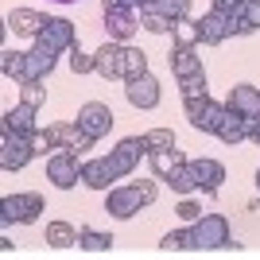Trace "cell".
Here are the masks:
<instances>
[{"label": "cell", "mask_w": 260, "mask_h": 260, "mask_svg": "<svg viewBox=\"0 0 260 260\" xmlns=\"http://www.w3.org/2000/svg\"><path fill=\"white\" fill-rule=\"evenodd\" d=\"M155 183H117V186H109L105 190V214L120 217V221H128V217H136L144 206H152L155 202Z\"/></svg>", "instance_id": "cell-1"}, {"label": "cell", "mask_w": 260, "mask_h": 260, "mask_svg": "<svg viewBox=\"0 0 260 260\" xmlns=\"http://www.w3.org/2000/svg\"><path fill=\"white\" fill-rule=\"evenodd\" d=\"M186 249L194 252H210V249H229V217L225 214H202L198 221H186Z\"/></svg>", "instance_id": "cell-2"}, {"label": "cell", "mask_w": 260, "mask_h": 260, "mask_svg": "<svg viewBox=\"0 0 260 260\" xmlns=\"http://www.w3.org/2000/svg\"><path fill=\"white\" fill-rule=\"evenodd\" d=\"M101 12H105V31L109 39L117 43H132V35L140 31V12L120 4V0H101Z\"/></svg>", "instance_id": "cell-3"}, {"label": "cell", "mask_w": 260, "mask_h": 260, "mask_svg": "<svg viewBox=\"0 0 260 260\" xmlns=\"http://www.w3.org/2000/svg\"><path fill=\"white\" fill-rule=\"evenodd\" d=\"M39 214H43V194H39V190L0 198V221H4V225H16V221H20V225H31Z\"/></svg>", "instance_id": "cell-4"}, {"label": "cell", "mask_w": 260, "mask_h": 260, "mask_svg": "<svg viewBox=\"0 0 260 260\" xmlns=\"http://www.w3.org/2000/svg\"><path fill=\"white\" fill-rule=\"evenodd\" d=\"M47 179H51L58 190H74V186L82 183V159H78V152L54 148V152L47 155Z\"/></svg>", "instance_id": "cell-5"}, {"label": "cell", "mask_w": 260, "mask_h": 260, "mask_svg": "<svg viewBox=\"0 0 260 260\" xmlns=\"http://www.w3.org/2000/svg\"><path fill=\"white\" fill-rule=\"evenodd\" d=\"M35 43L51 47V51H58V54H70L78 47V27L66 20V16H47L43 31L35 35Z\"/></svg>", "instance_id": "cell-6"}, {"label": "cell", "mask_w": 260, "mask_h": 260, "mask_svg": "<svg viewBox=\"0 0 260 260\" xmlns=\"http://www.w3.org/2000/svg\"><path fill=\"white\" fill-rule=\"evenodd\" d=\"M35 148H31V136L23 132H0V167L4 171H23L31 163Z\"/></svg>", "instance_id": "cell-7"}, {"label": "cell", "mask_w": 260, "mask_h": 260, "mask_svg": "<svg viewBox=\"0 0 260 260\" xmlns=\"http://www.w3.org/2000/svg\"><path fill=\"white\" fill-rule=\"evenodd\" d=\"M113 124H117V117H113V109H109L105 101H86V105L78 109V128L86 132L89 140L109 136V132H113Z\"/></svg>", "instance_id": "cell-8"}, {"label": "cell", "mask_w": 260, "mask_h": 260, "mask_svg": "<svg viewBox=\"0 0 260 260\" xmlns=\"http://www.w3.org/2000/svg\"><path fill=\"white\" fill-rule=\"evenodd\" d=\"M93 74H101L105 82H124V43L117 39H105V43L93 51Z\"/></svg>", "instance_id": "cell-9"}, {"label": "cell", "mask_w": 260, "mask_h": 260, "mask_svg": "<svg viewBox=\"0 0 260 260\" xmlns=\"http://www.w3.org/2000/svg\"><path fill=\"white\" fill-rule=\"evenodd\" d=\"M148 155V144H144V136H124V140L109 152V163L117 167V175L120 179H128L136 167H140V159Z\"/></svg>", "instance_id": "cell-10"}, {"label": "cell", "mask_w": 260, "mask_h": 260, "mask_svg": "<svg viewBox=\"0 0 260 260\" xmlns=\"http://www.w3.org/2000/svg\"><path fill=\"white\" fill-rule=\"evenodd\" d=\"M124 98H128L132 109H155L159 105V78H155L152 70L128 78V82H124Z\"/></svg>", "instance_id": "cell-11"}, {"label": "cell", "mask_w": 260, "mask_h": 260, "mask_svg": "<svg viewBox=\"0 0 260 260\" xmlns=\"http://www.w3.org/2000/svg\"><path fill=\"white\" fill-rule=\"evenodd\" d=\"M198 31H202V43H206V47H217V43H225V39L237 35V31H233V20L221 16V12H214V8L198 20Z\"/></svg>", "instance_id": "cell-12"}, {"label": "cell", "mask_w": 260, "mask_h": 260, "mask_svg": "<svg viewBox=\"0 0 260 260\" xmlns=\"http://www.w3.org/2000/svg\"><path fill=\"white\" fill-rule=\"evenodd\" d=\"M117 179L120 175H117V167L109 163V155L82 163V186H89V190H109V183H117Z\"/></svg>", "instance_id": "cell-13"}, {"label": "cell", "mask_w": 260, "mask_h": 260, "mask_svg": "<svg viewBox=\"0 0 260 260\" xmlns=\"http://www.w3.org/2000/svg\"><path fill=\"white\" fill-rule=\"evenodd\" d=\"M54 66H58V51L35 43L31 51H27V82H47Z\"/></svg>", "instance_id": "cell-14"}, {"label": "cell", "mask_w": 260, "mask_h": 260, "mask_svg": "<svg viewBox=\"0 0 260 260\" xmlns=\"http://www.w3.org/2000/svg\"><path fill=\"white\" fill-rule=\"evenodd\" d=\"M51 140H54V148H70V152H86L89 144V136L82 128H78V120H62V124H51Z\"/></svg>", "instance_id": "cell-15"}, {"label": "cell", "mask_w": 260, "mask_h": 260, "mask_svg": "<svg viewBox=\"0 0 260 260\" xmlns=\"http://www.w3.org/2000/svg\"><path fill=\"white\" fill-rule=\"evenodd\" d=\"M35 113H39L35 105L20 101L16 109H8V113H4V120H0V132H23V136H31V132L39 128V120H35Z\"/></svg>", "instance_id": "cell-16"}, {"label": "cell", "mask_w": 260, "mask_h": 260, "mask_svg": "<svg viewBox=\"0 0 260 260\" xmlns=\"http://www.w3.org/2000/svg\"><path fill=\"white\" fill-rule=\"evenodd\" d=\"M4 23H8V31H16V35H31V39H35V35L43 31L47 16H43V12H35V8H12Z\"/></svg>", "instance_id": "cell-17"}, {"label": "cell", "mask_w": 260, "mask_h": 260, "mask_svg": "<svg viewBox=\"0 0 260 260\" xmlns=\"http://www.w3.org/2000/svg\"><path fill=\"white\" fill-rule=\"evenodd\" d=\"M167 62H171V74H175V78L206 74V70H202V58H198V51H194V47H171Z\"/></svg>", "instance_id": "cell-18"}, {"label": "cell", "mask_w": 260, "mask_h": 260, "mask_svg": "<svg viewBox=\"0 0 260 260\" xmlns=\"http://www.w3.org/2000/svg\"><path fill=\"white\" fill-rule=\"evenodd\" d=\"M229 109H237V113H245V117H260V89L249 86V82H241V86L229 89Z\"/></svg>", "instance_id": "cell-19"}, {"label": "cell", "mask_w": 260, "mask_h": 260, "mask_svg": "<svg viewBox=\"0 0 260 260\" xmlns=\"http://www.w3.org/2000/svg\"><path fill=\"white\" fill-rule=\"evenodd\" d=\"M249 120L245 113H237V109H229L225 120H221V128H217V140L221 144H241V140H249Z\"/></svg>", "instance_id": "cell-20"}, {"label": "cell", "mask_w": 260, "mask_h": 260, "mask_svg": "<svg viewBox=\"0 0 260 260\" xmlns=\"http://www.w3.org/2000/svg\"><path fill=\"white\" fill-rule=\"evenodd\" d=\"M148 159H152V171L159 175V179H171L179 167H183V152H175V148H155V152H148Z\"/></svg>", "instance_id": "cell-21"}, {"label": "cell", "mask_w": 260, "mask_h": 260, "mask_svg": "<svg viewBox=\"0 0 260 260\" xmlns=\"http://www.w3.org/2000/svg\"><path fill=\"white\" fill-rule=\"evenodd\" d=\"M190 163H194L198 179H202V190H206V194H217V186L225 183V167L217 159H190Z\"/></svg>", "instance_id": "cell-22"}, {"label": "cell", "mask_w": 260, "mask_h": 260, "mask_svg": "<svg viewBox=\"0 0 260 260\" xmlns=\"http://www.w3.org/2000/svg\"><path fill=\"white\" fill-rule=\"evenodd\" d=\"M167 183H171L175 194H183V198H186V194H194V190H202V179H198V171H194V163H190V159H186L183 167H179V171L167 179Z\"/></svg>", "instance_id": "cell-23"}, {"label": "cell", "mask_w": 260, "mask_h": 260, "mask_svg": "<svg viewBox=\"0 0 260 260\" xmlns=\"http://www.w3.org/2000/svg\"><path fill=\"white\" fill-rule=\"evenodd\" d=\"M140 27H144V31H152V35H171L175 20H171V16H163L155 4H148V8H140Z\"/></svg>", "instance_id": "cell-24"}, {"label": "cell", "mask_w": 260, "mask_h": 260, "mask_svg": "<svg viewBox=\"0 0 260 260\" xmlns=\"http://www.w3.org/2000/svg\"><path fill=\"white\" fill-rule=\"evenodd\" d=\"M0 70H4L8 78H16V82L23 86V82H27V54L4 47V51H0Z\"/></svg>", "instance_id": "cell-25"}, {"label": "cell", "mask_w": 260, "mask_h": 260, "mask_svg": "<svg viewBox=\"0 0 260 260\" xmlns=\"http://www.w3.org/2000/svg\"><path fill=\"white\" fill-rule=\"evenodd\" d=\"M47 245H51V249H74L78 229L70 225V221H51V225H47Z\"/></svg>", "instance_id": "cell-26"}, {"label": "cell", "mask_w": 260, "mask_h": 260, "mask_svg": "<svg viewBox=\"0 0 260 260\" xmlns=\"http://www.w3.org/2000/svg\"><path fill=\"white\" fill-rule=\"evenodd\" d=\"M233 31L237 35L260 31V0H241V16H237V23H233Z\"/></svg>", "instance_id": "cell-27"}, {"label": "cell", "mask_w": 260, "mask_h": 260, "mask_svg": "<svg viewBox=\"0 0 260 260\" xmlns=\"http://www.w3.org/2000/svg\"><path fill=\"white\" fill-rule=\"evenodd\" d=\"M225 113H229V105H221V101H210V105L202 109V117L194 120V128H198V132H210V136H217V128H221Z\"/></svg>", "instance_id": "cell-28"}, {"label": "cell", "mask_w": 260, "mask_h": 260, "mask_svg": "<svg viewBox=\"0 0 260 260\" xmlns=\"http://www.w3.org/2000/svg\"><path fill=\"white\" fill-rule=\"evenodd\" d=\"M113 233H98V229H78V249L86 252H113Z\"/></svg>", "instance_id": "cell-29"}, {"label": "cell", "mask_w": 260, "mask_h": 260, "mask_svg": "<svg viewBox=\"0 0 260 260\" xmlns=\"http://www.w3.org/2000/svg\"><path fill=\"white\" fill-rule=\"evenodd\" d=\"M171 39H175V47H198L202 43V31H198V20H175V31H171Z\"/></svg>", "instance_id": "cell-30"}, {"label": "cell", "mask_w": 260, "mask_h": 260, "mask_svg": "<svg viewBox=\"0 0 260 260\" xmlns=\"http://www.w3.org/2000/svg\"><path fill=\"white\" fill-rule=\"evenodd\" d=\"M144 70H148V54H144L140 47L124 43V82L136 78V74H144Z\"/></svg>", "instance_id": "cell-31"}, {"label": "cell", "mask_w": 260, "mask_h": 260, "mask_svg": "<svg viewBox=\"0 0 260 260\" xmlns=\"http://www.w3.org/2000/svg\"><path fill=\"white\" fill-rule=\"evenodd\" d=\"M179 93H183V98H210V82H206V74L179 78Z\"/></svg>", "instance_id": "cell-32"}, {"label": "cell", "mask_w": 260, "mask_h": 260, "mask_svg": "<svg viewBox=\"0 0 260 260\" xmlns=\"http://www.w3.org/2000/svg\"><path fill=\"white\" fill-rule=\"evenodd\" d=\"M20 101H27V105H47V89H43V82H23L20 86Z\"/></svg>", "instance_id": "cell-33"}, {"label": "cell", "mask_w": 260, "mask_h": 260, "mask_svg": "<svg viewBox=\"0 0 260 260\" xmlns=\"http://www.w3.org/2000/svg\"><path fill=\"white\" fill-rule=\"evenodd\" d=\"M144 144H148V152H155V148H175V132L171 128H152V132H144Z\"/></svg>", "instance_id": "cell-34"}, {"label": "cell", "mask_w": 260, "mask_h": 260, "mask_svg": "<svg viewBox=\"0 0 260 260\" xmlns=\"http://www.w3.org/2000/svg\"><path fill=\"white\" fill-rule=\"evenodd\" d=\"M155 8L163 16H171V20H186L190 16V0H155Z\"/></svg>", "instance_id": "cell-35"}, {"label": "cell", "mask_w": 260, "mask_h": 260, "mask_svg": "<svg viewBox=\"0 0 260 260\" xmlns=\"http://www.w3.org/2000/svg\"><path fill=\"white\" fill-rule=\"evenodd\" d=\"M70 70H74V74H93V54L74 47V51H70Z\"/></svg>", "instance_id": "cell-36"}, {"label": "cell", "mask_w": 260, "mask_h": 260, "mask_svg": "<svg viewBox=\"0 0 260 260\" xmlns=\"http://www.w3.org/2000/svg\"><path fill=\"white\" fill-rule=\"evenodd\" d=\"M31 148H35V155H47V152H54L51 132H47V128H35V132H31Z\"/></svg>", "instance_id": "cell-37"}, {"label": "cell", "mask_w": 260, "mask_h": 260, "mask_svg": "<svg viewBox=\"0 0 260 260\" xmlns=\"http://www.w3.org/2000/svg\"><path fill=\"white\" fill-rule=\"evenodd\" d=\"M210 105V98H183V113H186V120L194 124L198 117H202V109Z\"/></svg>", "instance_id": "cell-38"}, {"label": "cell", "mask_w": 260, "mask_h": 260, "mask_svg": "<svg viewBox=\"0 0 260 260\" xmlns=\"http://www.w3.org/2000/svg\"><path fill=\"white\" fill-rule=\"evenodd\" d=\"M159 249H163V252H179V249H186V233H183V229L167 233V237L159 241Z\"/></svg>", "instance_id": "cell-39"}, {"label": "cell", "mask_w": 260, "mask_h": 260, "mask_svg": "<svg viewBox=\"0 0 260 260\" xmlns=\"http://www.w3.org/2000/svg\"><path fill=\"white\" fill-rule=\"evenodd\" d=\"M175 214L183 217V221H198V217H202V206H198V202H190V198H183V202H179V210H175Z\"/></svg>", "instance_id": "cell-40"}, {"label": "cell", "mask_w": 260, "mask_h": 260, "mask_svg": "<svg viewBox=\"0 0 260 260\" xmlns=\"http://www.w3.org/2000/svg\"><path fill=\"white\" fill-rule=\"evenodd\" d=\"M249 140L260 148V117H252V120H249Z\"/></svg>", "instance_id": "cell-41"}, {"label": "cell", "mask_w": 260, "mask_h": 260, "mask_svg": "<svg viewBox=\"0 0 260 260\" xmlns=\"http://www.w3.org/2000/svg\"><path fill=\"white\" fill-rule=\"evenodd\" d=\"M120 4H128V8L140 12V8H148V4H155V0H120Z\"/></svg>", "instance_id": "cell-42"}, {"label": "cell", "mask_w": 260, "mask_h": 260, "mask_svg": "<svg viewBox=\"0 0 260 260\" xmlns=\"http://www.w3.org/2000/svg\"><path fill=\"white\" fill-rule=\"evenodd\" d=\"M51 4H78V0H51Z\"/></svg>", "instance_id": "cell-43"}, {"label": "cell", "mask_w": 260, "mask_h": 260, "mask_svg": "<svg viewBox=\"0 0 260 260\" xmlns=\"http://www.w3.org/2000/svg\"><path fill=\"white\" fill-rule=\"evenodd\" d=\"M256 190H260V171H256Z\"/></svg>", "instance_id": "cell-44"}]
</instances>
